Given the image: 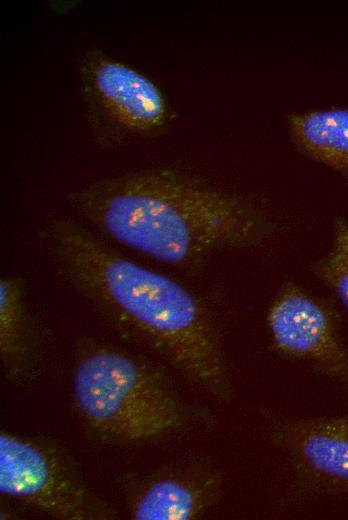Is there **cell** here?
<instances>
[{
    "instance_id": "cell-1",
    "label": "cell",
    "mask_w": 348,
    "mask_h": 520,
    "mask_svg": "<svg viewBox=\"0 0 348 520\" xmlns=\"http://www.w3.org/2000/svg\"><path fill=\"white\" fill-rule=\"evenodd\" d=\"M40 239L57 275L114 331L158 355L209 399L235 400L220 328L196 292L69 218L51 220Z\"/></svg>"
},
{
    "instance_id": "cell-2",
    "label": "cell",
    "mask_w": 348,
    "mask_h": 520,
    "mask_svg": "<svg viewBox=\"0 0 348 520\" xmlns=\"http://www.w3.org/2000/svg\"><path fill=\"white\" fill-rule=\"evenodd\" d=\"M72 203L106 240L180 269L262 244L276 230L252 198L172 168L94 181L74 192Z\"/></svg>"
},
{
    "instance_id": "cell-3",
    "label": "cell",
    "mask_w": 348,
    "mask_h": 520,
    "mask_svg": "<svg viewBox=\"0 0 348 520\" xmlns=\"http://www.w3.org/2000/svg\"><path fill=\"white\" fill-rule=\"evenodd\" d=\"M71 401L86 437L103 446L139 447L217 425L213 410L184 396L164 367L89 334L74 341Z\"/></svg>"
},
{
    "instance_id": "cell-4",
    "label": "cell",
    "mask_w": 348,
    "mask_h": 520,
    "mask_svg": "<svg viewBox=\"0 0 348 520\" xmlns=\"http://www.w3.org/2000/svg\"><path fill=\"white\" fill-rule=\"evenodd\" d=\"M0 493L58 520H116L119 511L85 481L60 441L0 431Z\"/></svg>"
},
{
    "instance_id": "cell-5",
    "label": "cell",
    "mask_w": 348,
    "mask_h": 520,
    "mask_svg": "<svg viewBox=\"0 0 348 520\" xmlns=\"http://www.w3.org/2000/svg\"><path fill=\"white\" fill-rule=\"evenodd\" d=\"M259 414L298 493L348 495V416H290L266 406Z\"/></svg>"
},
{
    "instance_id": "cell-6",
    "label": "cell",
    "mask_w": 348,
    "mask_h": 520,
    "mask_svg": "<svg viewBox=\"0 0 348 520\" xmlns=\"http://www.w3.org/2000/svg\"><path fill=\"white\" fill-rule=\"evenodd\" d=\"M134 520H197L222 500L225 474L213 461L189 456L149 471H131L118 480Z\"/></svg>"
},
{
    "instance_id": "cell-7",
    "label": "cell",
    "mask_w": 348,
    "mask_h": 520,
    "mask_svg": "<svg viewBox=\"0 0 348 520\" xmlns=\"http://www.w3.org/2000/svg\"><path fill=\"white\" fill-rule=\"evenodd\" d=\"M266 322L280 355L348 386V348L323 302L295 283H286L272 301Z\"/></svg>"
},
{
    "instance_id": "cell-8",
    "label": "cell",
    "mask_w": 348,
    "mask_h": 520,
    "mask_svg": "<svg viewBox=\"0 0 348 520\" xmlns=\"http://www.w3.org/2000/svg\"><path fill=\"white\" fill-rule=\"evenodd\" d=\"M89 77L103 109L120 126L148 135L168 123L169 108L161 90L138 71L100 57L90 64Z\"/></svg>"
},
{
    "instance_id": "cell-9",
    "label": "cell",
    "mask_w": 348,
    "mask_h": 520,
    "mask_svg": "<svg viewBox=\"0 0 348 520\" xmlns=\"http://www.w3.org/2000/svg\"><path fill=\"white\" fill-rule=\"evenodd\" d=\"M45 348L41 323L28 298L27 282L18 274L0 278V363L5 378L25 386L39 373Z\"/></svg>"
},
{
    "instance_id": "cell-10",
    "label": "cell",
    "mask_w": 348,
    "mask_h": 520,
    "mask_svg": "<svg viewBox=\"0 0 348 520\" xmlns=\"http://www.w3.org/2000/svg\"><path fill=\"white\" fill-rule=\"evenodd\" d=\"M286 120L302 155L348 179V106L291 112Z\"/></svg>"
},
{
    "instance_id": "cell-11",
    "label": "cell",
    "mask_w": 348,
    "mask_h": 520,
    "mask_svg": "<svg viewBox=\"0 0 348 520\" xmlns=\"http://www.w3.org/2000/svg\"><path fill=\"white\" fill-rule=\"evenodd\" d=\"M310 271L330 288L348 314V221L338 216L329 251L310 265Z\"/></svg>"
}]
</instances>
